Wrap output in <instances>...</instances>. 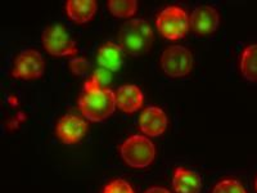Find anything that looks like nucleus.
Wrapping results in <instances>:
<instances>
[{
	"instance_id": "f8f14e48",
	"label": "nucleus",
	"mask_w": 257,
	"mask_h": 193,
	"mask_svg": "<svg viewBox=\"0 0 257 193\" xmlns=\"http://www.w3.org/2000/svg\"><path fill=\"white\" fill-rule=\"evenodd\" d=\"M123 56H125V52L120 45L113 41H105L104 44L100 45L98 49L96 61H98L100 68L116 72L122 67Z\"/></svg>"
},
{
	"instance_id": "39448f33",
	"label": "nucleus",
	"mask_w": 257,
	"mask_h": 193,
	"mask_svg": "<svg viewBox=\"0 0 257 193\" xmlns=\"http://www.w3.org/2000/svg\"><path fill=\"white\" fill-rule=\"evenodd\" d=\"M43 45L49 54L56 57L76 56L77 45L72 40L64 26L54 24L48 26L41 36Z\"/></svg>"
},
{
	"instance_id": "f03ea898",
	"label": "nucleus",
	"mask_w": 257,
	"mask_h": 193,
	"mask_svg": "<svg viewBox=\"0 0 257 193\" xmlns=\"http://www.w3.org/2000/svg\"><path fill=\"white\" fill-rule=\"evenodd\" d=\"M155 41L152 26L144 20H130L121 26L118 45L132 56H142L149 52Z\"/></svg>"
},
{
	"instance_id": "6ab92c4d",
	"label": "nucleus",
	"mask_w": 257,
	"mask_h": 193,
	"mask_svg": "<svg viewBox=\"0 0 257 193\" xmlns=\"http://www.w3.org/2000/svg\"><path fill=\"white\" fill-rule=\"evenodd\" d=\"M68 67H70L71 72L73 75H77V76H82V75H86V73L90 71V62L86 58H73L71 59L70 63H68Z\"/></svg>"
},
{
	"instance_id": "1a4fd4ad",
	"label": "nucleus",
	"mask_w": 257,
	"mask_h": 193,
	"mask_svg": "<svg viewBox=\"0 0 257 193\" xmlns=\"http://www.w3.org/2000/svg\"><path fill=\"white\" fill-rule=\"evenodd\" d=\"M189 24L193 31L198 35H210L219 27L220 15L213 7H198L189 17Z\"/></svg>"
},
{
	"instance_id": "20e7f679",
	"label": "nucleus",
	"mask_w": 257,
	"mask_h": 193,
	"mask_svg": "<svg viewBox=\"0 0 257 193\" xmlns=\"http://www.w3.org/2000/svg\"><path fill=\"white\" fill-rule=\"evenodd\" d=\"M156 26L161 35L169 40H179L189 31V16L178 6H170L161 11L156 20Z\"/></svg>"
},
{
	"instance_id": "7ed1b4c3",
	"label": "nucleus",
	"mask_w": 257,
	"mask_h": 193,
	"mask_svg": "<svg viewBox=\"0 0 257 193\" xmlns=\"http://www.w3.org/2000/svg\"><path fill=\"white\" fill-rule=\"evenodd\" d=\"M120 155L128 166L144 169L156 157V147L144 135H132L120 147Z\"/></svg>"
},
{
	"instance_id": "f3484780",
	"label": "nucleus",
	"mask_w": 257,
	"mask_h": 193,
	"mask_svg": "<svg viewBox=\"0 0 257 193\" xmlns=\"http://www.w3.org/2000/svg\"><path fill=\"white\" fill-rule=\"evenodd\" d=\"M212 193H247L242 183L234 179H225L217 183Z\"/></svg>"
},
{
	"instance_id": "dca6fc26",
	"label": "nucleus",
	"mask_w": 257,
	"mask_h": 193,
	"mask_svg": "<svg viewBox=\"0 0 257 193\" xmlns=\"http://www.w3.org/2000/svg\"><path fill=\"white\" fill-rule=\"evenodd\" d=\"M108 11L111 15H113L117 18H127L132 17L137 13L138 9V2L135 0H109L108 4Z\"/></svg>"
},
{
	"instance_id": "4468645a",
	"label": "nucleus",
	"mask_w": 257,
	"mask_h": 193,
	"mask_svg": "<svg viewBox=\"0 0 257 193\" xmlns=\"http://www.w3.org/2000/svg\"><path fill=\"white\" fill-rule=\"evenodd\" d=\"M68 17L77 24H85L93 20L96 13V2L94 0H68L66 3Z\"/></svg>"
},
{
	"instance_id": "a211bd4d",
	"label": "nucleus",
	"mask_w": 257,
	"mask_h": 193,
	"mask_svg": "<svg viewBox=\"0 0 257 193\" xmlns=\"http://www.w3.org/2000/svg\"><path fill=\"white\" fill-rule=\"evenodd\" d=\"M102 193H135L130 183L123 179H114L103 188Z\"/></svg>"
},
{
	"instance_id": "aec40b11",
	"label": "nucleus",
	"mask_w": 257,
	"mask_h": 193,
	"mask_svg": "<svg viewBox=\"0 0 257 193\" xmlns=\"http://www.w3.org/2000/svg\"><path fill=\"white\" fill-rule=\"evenodd\" d=\"M91 77H93V79L100 85V86L104 88V85H107L109 81H111L112 72L108 70H104V68H98L96 71H94Z\"/></svg>"
},
{
	"instance_id": "9b49d317",
	"label": "nucleus",
	"mask_w": 257,
	"mask_h": 193,
	"mask_svg": "<svg viewBox=\"0 0 257 193\" xmlns=\"http://www.w3.org/2000/svg\"><path fill=\"white\" fill-rule=\"evenodd\" d=\"M144 95L137 85H123L116 91V107L125 114H134L141 109Z\"/></svg>"
},
{
	"instance_id": "9d476101",
	"label": "nucleus",
	"mask_w": 257,
	"mask_h": 193,
	"mask_svg": "<svg viewBox=\"0 0 257 193\" xmlns=\"http://www.w3.org/2000/svg\"><path fill=\"white\" fill-rule=\"evenodd\" d=\"M139 128L144 135L160 137L167 128V116L160 107H147L139 117Z\"/></svg>"
},
{
	"instance_id": "2eb2a0df",
	"label": "nucleus",
	"mask_w": 257,
	"mask_h": 193,
	"mask_svg": "<svg viewBox=\"0 0 257 193\" xmlns=\"http://www.w3.org/2000/svg\"><path fill=\"white\" fill-rule=\"evenodd\" d=\"M240 72L245 80L257 82V44L248 45L242 52Z\"/></svg>"
},
{
	"instance_id": "412c9836",
	"label": "nucleus",
	"mask_w": 257,
	"mask_h": 193,
	"mask_svg": "<svg viewBox=\"0 0 257 193\" xmlns=\"http://www.w3.org/2000/svg\"><path fill=\"white\" fill-rule=\"evenodd\" d=\"M144 193H170V192L162 187H152V188H148Z\"/></svg>"
},
{
	"instance_id": "6e6552de",
	"label": "nucleus",
	"mask_w": 257,
	"mask_h": 193,
	"mask_svg": "<svg viewBox=\"0 0 257 193\" xmlns=\"http://www.w3.org/2000/svg\"><path fill=\"white\" fill-rule=\"evenodd\" d=\"M88 132V124L80 116L72 114L64 115L56 126L57 137L64 144H77Z\"/></svg>"
},
{
	"instance_id": "4be33fe9",
	"label": "nucleus",
	"mask_w": 257,
	"mask_h": 193,
	"mask_svg": "<svg viewBox=\"0 0 257 193\" xmlns=\"http://www.w3.org/2000/svg\"><path fill=\"white\" fill-rule=\"evenodd\" d=\"M254 188H256V192H257V178L256 180H254Z\"/></svg>"
},
{
	"instance_id": "f257e3e1",
	"label": "nucleus",
	"mask_w": 257,
	"mask_h": 193,
	"mask_svg": "<svg viewBox=\"0 0 257 193\" xmlns=\"http://www.w3.org/2000/svg\"><path fill=\"white\" fill-rule=\"evenodd\" d=\"M79 109L88 120L93 123L108 119L116 109V93L100 86L93 77L84 84V91L79 100Z\"/></svg>"
},
{
	"instance_id": "423d86ee",
	"label": "nucleus",
	"mask_w": 257,
	"mask_h": 193,
	"mask_svg": "<svg viewBox=\"0 0 257 193\" xmlns=\"http://www.w3.org/2000/svg\"><path fill=\"white\" fill-rule=\"evenodd\" d=\"M161 67L170 77L187 76L193 68V54L181 45L169 47L162 53Z\"/></svg>"
},
{
	"instance_id": "ddd939ff",
	"label": "nucleus",
	"mask_w": 257,
	"mask_h": 193,
	"mask_svg": "<svg viewBox=\"0 0 257 193\" xmlns=\"http://www.w3.org/2000/svg\"><path fill=\"white\" fill-rule=\"evenodd\" d=\"M173 188L176 193H199L202 188V179L194 170L178 166L174 170Z\"/></svg>"
},
{
	"instance_id": "0eeeda50",
	"label": "nucleus",
	"mask_w": 257,
	"mask_h": 193,
	"mask_svg": "<svg viewBox=\"0 0 257 193\" xmlns=\"http://www.w3.org/2000/svg\"><path fill=\"white\" fill-rule=\"evenodd\" d=\"M44 58L35 49L21 52L12 68V76L21 80H35L44 75Z\"/></svg>"
}]
</instances>
